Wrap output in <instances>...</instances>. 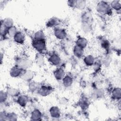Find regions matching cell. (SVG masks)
Listing matches in <instances>:
<instances>
[{
	"label": "cell",
	"instance_id": "obj_11",
	"mask_svg": "<svg viewBox=\"0 0 121 121\" xmlns=\"http://www.w3.org/2000/svg\"><path fill=\"white\" fill-rule=\"evenodd\" d=\"M54 77L57 80H60L63 78L65 76V72L63 69L58 68L53 72Z\"/></svg>",
	"mask_w": 121,
	"mask_h": 121
},
{
	"label": "cell",
	"instance_id": "obj_9",
	"mask_svg": "<svg viewBox=\"0 0 121 121\" xmlns=\"http://www.w3.org/2000/svg\"><path fill=\"white\" fill-rule=\"evenodd\" d=\"M49 61L52 65L57 66L60 63L61 59L57 54H53L49 57Z\"/></svg>",
	"mask_w": 121,
	"mask_h": 121
},
{
	"label": "cell",
	"instance_id": "obj_28",
	"mask_svg": "<svg viewBox=\"0 0 121 121\" xmlns=\"http://www.w3.org/2000/svg\"><path fill=\"white\" fill-rule=\"evenodd\" d=\"M17 32V28L14 26H12L8 28L7 30V34L11 37H13Z\"/></svg>",
	"mask_w": 121,
	"mask_h": 121
},
{
	"label": "cell",
	"instance_id": "obj_21",
	"mask_svg": "<svg viewBox=\"0 0 121 121\" xmlns=\"http://www.w3.org/2000/svg\"><path fill=\"white\" fill-rule=\"evenodd\" d=\"M7 93L8 95L11 96H16L19 95V90L13 87H9L7 88Z\"/></svg>",
	"mask_w": 121,
	"mask_h": 121
},
{
	"label": "cell",
	"instance_id": "obj_18",
	"mask_svg": "<svg viewBox=\"0 0 121 121\" xmlns=\"http://www.w3.org/2000/svg\"><path fill=\"white\" fill-rule=\"evenodd\" d=\"M17 102L21 107H25L28 102V98L26 95H21L17 99Z\"/></svg>",
	"mask_w": 121,
	"mask_h": 121
},
{
	"label": "cell",
	"instance_id": "obj_16",
	"mask_svg": "<svg viewBox=\"0 0 121 121\" xmlns=\"http://www.w3.org/2000/svg\"><path fill=\"white\" fill-rule=\"evenodd\" d=\"M87 44V40L84 37H79L76 41V45L84 49L85 48Z\"/></svg>",
	"mask_w": 121,
	"mask_h": 121
},
{
	"label": "cell",
	"instance_id": "obj_31",
	"mask_svg": "<svg viewBox=\"0 0 121 121\" xmlns=\"http://www.w3.org/2000/svg\"><path fill=\"white\" fill-rule=\"evenodd\" d=\"M8 94L7 92H3L2 91H0V101L1 103L4 102L7 99Z\"/></svg>",
	"mask_w": 121,
	"mask_h": 121
},
{
	"label": "cell",
	"instance_id": "obj_26",
	"mask_svg": "<svg viewBox=\"0 0 121 121\" xmlns=\"http://www.w3.org/2000/svg\"><path fill=\"white\" fill-rule=\"evenodd\" d=\"M4 26L8 29L13 26V21L10 18H6L3 20V22H1Z\"/></svg>",
	"mask_w": 121,
	"mask_h": 121
},
{
	"label": "cell",
	"instance_id": "obj_34",
	"mask_svg": "<svg viewBox=\"0 0 121 121\" xmlns=\"http://www.w3.org/2000/svg\"><path fill=\"white\" fill-rule=\"evenodd\" d=\"M95 95H96L97 97H102L104 95V91L102 89H97L95 90Z\"/></svg>",
	"mask_w": 121,
	"mask_h": 121
},
{
	"label": "cell",
	"instance_id": "obj_29",
	"mask_svg": "<svg viewBox=\"0 0 121 121\" xmlns=\"http://www.w3.org/2000/svg\"><path fill=\"white\" fill-rule=\"evenodd\" d=\"M81 27L82 30L85 33H88L91 30V24L86 23H82Z\"/></svg>",
	"mask_w": 121,
	"mask_h": 121
},
{
	"label": "cell",
	"instance_id": "obj_30",
	"mask_svg": "<svg viewBox=\"0 0 121 121\" xmlns=\"http://www.w3.org/2000/svg\"><path fill=\"white\" fill-rule=\"evenodd\" d=\"M17 115L14 112H10L7 114L6 120L15 121L17 120Z\"/></svg>",
	"mask_w": 121,
	"mask_h": 121
},
{
	"label": "cell",
	"instance_id": "obj_36",
	"mask_svg": "<svg viewBox=\"0 0 121 121\" xmlns=\"http://www.w3.org/2000/svg\"><path fill=\"white\" fill-rule=\"evenodd\" d=\"M103 43H102V45H103V47L106 48H107L108 46H109V43H108V41H106V40H104L103 41Z\"/></svg>",
	"mask_w": 121,
	"mask_h": 121
},
{
	"label": "cell",
	"instance_id": "obj_24",
	"mask_svg": "<svg viewBox=\"0 0 121 121\" xmlns=\"http://www.w3.org/2000/svg\"><path fill=\"white\" fill-rule=\"evenodd\" d=\"M35 40H44L45 35L44 33L41 30L38 31L35 33L34 35Z\"/></svg>",
	"mask_w": 121,
	"mask_h": 121
},
{
	"label": "cell",
	"instance_id": "obj_12",
	"mask_svg": "<svg viewBox=\"0 0 121 121\" xmlns=\"http://www.w3.org/2000/svg\"><path fill=\"white\" fill-rule=\"evenodd\" d=\"M73 53L76 57L81 58L84 54L83 49L76 45L73 48Z\"/></svg>",
	"mask_w": 121,
	"mask_h": 121
},
{
	"label": "cell",
	"instance_id": "obj_2",
	"mask_svg": "<svg viewBox=\"0 0 121 121\" xmlns=\"http://www.w3.org/2000/svg\"><path fill=\"white\" fill-rule=\"evenodd\" d=\"M32 61L28 59H20L17 60V65L23 70H27L32 65Z\"/></svg>",
	"mask_w": 121,
	"mask_h": 121
},
{
	"label": "cell",
	"instance_id": "obj_8",
	"mask_svg": "<svg viewBox=\"0 0 121 121\" xmlns=\"http://www.w3.org/2000/svg\"><path fill=\"white\" fill-rule=\"evenodd\" d=\"M15 42L18 44H22L25 40V35L21 32H17L13 37Z\"/></svg>",
	"mask_w": 121,
	"mask_h": 121
},
{
	"label": "cell",
	"instance_id": "obj_20",
	"mask_svg": "<svg viewBox=\"0 0 121 121\" xmlns=\"http://www.w3.org/2000/svg\"><path fill=\"white\" fill-rule=\"evenodd\" d=\"M35 61L37 64L39 66H42L44 64V57L42 54L41 53H37L35 57Z\"/></svg>",
	"mask_w": 121,
	"mask_h": 121
},
{
	"label": "cell",
	"instance_id": "obj_3",
	"mask_svg": "<svg viewBox=\"0 0 121 121\" xmlns=\"http://www.w3.org/2000/svg\"><path fill=\"white\" fill-rule=\"evenodd\" d=\"M32 45L34 48L39 52H41L43 51L46 48V44L44 40H35L33 42Z\"/></svg>",
	"mask_w": 121,
	"mask_h": 121
},
{
	"label": "cell",
	"instance_id": "obj_14",
	"mask_svg": "<svg viewBox=\"0 0 121 121\" xmlns=\"http://www.w3.org/2000/svg\"><path fill=\"white\" fill-rule=\"evenodd\" d=\"M62 80V83L64 86L69 87L73 83V79L70 76L66 75L65 76Z\"/></svg>",
	"mask_w": 121,
	"mask_h": 121
},
{
	"label": "cell",
	"instance_id": "obj_23",
	"mask_svg": "<svg viewBox=\"0 0 121 121\" xmlns=\"http://www.w3.org/2000/svg\"><path fill=\"white\" fill-rule=\"evenodd\" d=\"M110 7L114 10H119L121 8V1L120 0H113L111 2Z\"/></svg>",
	"mask_w": 121,
	"mask_h": 121
},
{
	"label": "cell",
	"instance_id": "obj_17",
	"mask_svg": "<svg viewBox=\"0 0 121 121\" xmlns=\"http://www.w3.org/2000/svg\"><path fill=\"white\" fill-rule=\"evenodd\" d=\"M121 90L119 87H116L113 89L112 92V96L113 99L120 100L121 95Z\"/></svg>",
	"mask_w": 121,
	"mask_h": 121
},
{
	"label": "cell",
	"instance_id": "obj_32",
	"mask_svg": "<svg viewBox=\"0 0 121 121\" xmlns=\"http://www.w3.org/2000/svg\"><path fill=\"white\" fill-rule=\"evenodd\" d=\"M0 30V35L1 36H4L7 34L8 28H6L2 23H1Z\"/></svg>",
	"mask_w": 121,
	"mask_h": 121
},
{
	"label": "cell",
	"instance_id": "obj_6",
	"mask_svg": "<svg viewBox=\"0 0 121 121\" xmlns=\"http://www.w3.org/2000/svg\"><path fill=\"white\" fill-rule=\"evenodd\" d=\"M21 78L26 81H31L35 77V73L31 70H26L25 72H23L20 76Z\"/></svg>",
	"mask_w": 121,
	"mask_h": 121
},
{
	"label": "cell",
	"instance_id": "obj_7",
	"mask_svg": "<svg viewBox=\"0 0 121 121\" xmlns=\"http://www.w3.org/2000/svg\"><path fill=\"white\" fill-rule=\"evenodd\" d=\"M54 34L55 37L60 40L64 39L67 36V33L65 30L61 28H57L55 29Z\"/></svg>",
	"mask_w": 121,
	"mask_h": 121
},
{
	"label": "cell",
	"instance_id": "obj_19",
	"mask_svg": "<svg viewBox=\"0 0 121 121\" xmlns=\"http://www.w3.org/2000/svg\"><path fill=\"white\" fill-rule=\"evenodd\" d=\"M84 61L86 65L88 66H90L94 64L95 58L92 55H88L84 58Z\"/></svg>",
	"mask_w": 121,
	"mask_h": 121
},
{
	"label": "cell",
	"instance_id": "obj_15",
	"mask_svg": "<svg viewBox=\"0 0 121 121\" xmlns=\"http://www.w3.org/2000/svg\"><path fill=\"white\" fill-rule=\"evenodd\" d=\"M92 19V18L91 14L88 12H86L84 13L82 16V23H86L91 24Z\"/></svg>",
	"mask_w": 121,
	"mask_h": 121
},
{
	"label": "cell",
	"instance_id": "obj_4",
	"mask_svg": "<svg viewBox=\"0 0 121 121\" xmlns=\"http://www.w3.org/2000/svg\"><path fill=\"white\" fill-rule=\"evenodd\" d=\"M52 91L53 89L52 87L43 86L38 89V93L42 96H46L51 94Z\"/></svg>",
	"mask_w": 121,
	"mask_h": 121
},
{
	"label": "cell",
	"instance_id": "obj_25",
	"mask_svg": "<svg viewBox=\"0 0 121 121\" xmlns=\"http://www.w3.org/2000/svg\"><path fill=\"white\" fill-rule=\"evenodd\" d=\"M86 5V1L85 0H76V4L75 8L78 9H83L85 8Z\"/></svg>",
	"mask_w": 121,
	"mask_h": 121
},
{
	"label": "cell",
	"instance_id": "obj_27",
	"mask_svg": "<svg viewBox=\"0 0 121 121\" xmlns=\"http://www.w3.org/2000/svg\"><path fill=\"white\" fill-rule=\"evenodd\" d=\"M28 88L30 91L34 92L38 89V84L35 81H31L29 84Z\"/></svg>",
	"mask_w": 121,
	"mask_h": 121
},
{
	"label": "cell",
	"instance_id": "obj_5",
	"mask_svg": "<svg viewBox=\"0 0 121 121\" xmlns=\"http://www.w3.org/2000/svg\"><path fill=\"white\" fill-rule=\"evenodd\" d=\"M23 69L19 68L17 66L13 67L10 70L9 74L11 77L17 78L19 76H21L22 74Z\"/></svg>",
	"mask_w": 121,
	"mask_h": 121
},
{
	"label": "cell",
	"instance_id": "obj_10",
	"mask_svg": "<svg viewBox=\"0 0 121 121\" xmlns=\"http://www.w3.org/2000/svg\"><path fill=\"white\" fill-rule=\"evenodd\" d=\"M50 113L52 117L58 118L60 116V111L58 107L52 106L50 109Z\"/></svg>",
	"mask_w": 121,
	"mask_h": 121
},
{
	"label": "cell",
	"instance_id": "obj_13",
	"mask_svg": "<svg viewBox=\"0 0 121 121\" xmlns=\"http://www.w3.org/2000/svg\"><path fill=\"white\" fill-rule=\"evenodd\" d=\"M42 117V113L38 109H35L31 113V118L32 120L38 121L41 120Z\"/></svg>",
	"mask_w": 121,
	"mask_h": 121
},
{
	"label": "cell",
	"instance_id": "obj_1",
	"mask_svg": "<svg viewBox=\"0 0 121 121\" xmlns=\"http://www.w3.org/2000/svg\"><path fill=\"white\" fill-rule=\"evenodd\" d=\"M96 10L100 14H107L111 11V8L106 2L101 1L97 4Z\"/></svg>",
	"mask_w": 121,
	"mask_h": 121
},
{
	"label": "cell",
	"instance_id": "obj_33",
	"mask_svg": "<svg viewBox=\"0 0 121 121\" xmlns=\"http://www.w3.org/2000/svg\"><path fill=\"white\" fill-rule=\"evenodd\" d=\"M79 105L81 108H82V109H86L87 108L89 104L87 101H86L85 100H82L80 102Z\"/></svg>",
	"mask_w": 121,
	"mask_h": 121
},
{
	"label": "cell",
	"instance_id": "obj_35",
	"mask_svg": "<svg viewBox=\"0 0 121 121\" xmlns=\"http://www.w3.org/2000/svg\"><path fill=\"white\" fill-rule=\"evenodd\" d=\"M68 4L71 7H75L76 0H69L68 1Z\"/></svg>",
	"mask_w": 121,
	"mask_h": 121
},
{
	"label": "cell",
	"instance_id": "obj_22",
	"mask_svg": "<svg viewBox=\"0 0 121 121\" xmlns=\"http://www.w3.org/2000/svg\"><path fill=\"white\" fill-rule=\"evenodd\" d=\"M59 23V20L56 17H52L50 18L46 24L47 27H52L56 26Z\"/></svg>",
	"mask_w": 121,
	"mask_h": 121
}]
</instances>
